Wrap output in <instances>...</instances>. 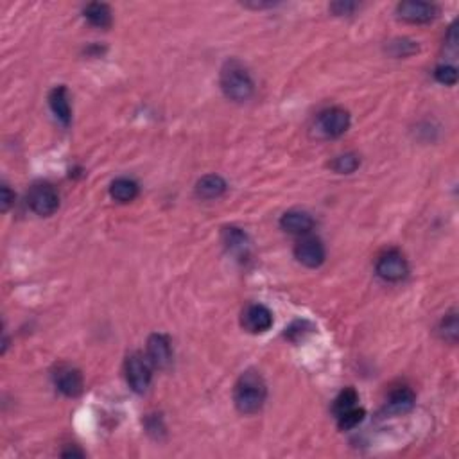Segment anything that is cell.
<instances>
[{
  "label": "cell",
  "mask_w": 459,
  "mask_h": 459,
  "mask_svg": "<svg viewBox=\"0 0 459 459\" xmlns=\"http://www.w3.org/2000/svg\"><path fill=\"white\" fill-rule=\"evenodd\" d=\"M265 396H268V388H265L260 373L250 370L239 377L234 389V400L239 411L244 415H253V413L260 411Z\"/></svg>",
  "instance_id": "cell-1"
},
{
  "label": "cell",
  "mask_w": 459,
  "mask_h": 459,
  "mask_svg": "<svg viewBox=\"0 0 459 459\" xmlns=\"http://www.w3.org/2000/svg\"><path fill=\"white\" fill-rule=\"evenodd\" d=\"M221 88L228 99L242 103L250 99L253 94V81L244 65L232 60L226 61L221 70Z\"/></svg>",
  "instance_id": "cell-2"
},
{
  "label": "cell",
  "mask_w": 459,
  "mask_h": 459,
  "mask_svg": "<svg viewBox=\"0 0 459 459\" xmlns=\"http://www.w3.org/2000/svg\"><path fill=\"white\" fill-rule=\"evenodd\" d=\"M350 127V115L343 108H330L320 113L316 122L317 133L327 139H337Z\"/></svg>",
  "instance_id": "cell-3"
},
{
  "label": "cell",
  "mask_w": 459,
  "mask_h": 459,
  "mask_svg": "<svg viewBox=\"0 0 459 459\" xmlns=\"http://www.w3.org/2000/svg\"><path fill=\"white\" fill-rule=\"evenodd\" d=\"M27 203L34 214L45 218V215L54 214L56 210H58L60 198H58V192L54 190V187H51L49 183H38V185H34L29 190Z\"/></svg>",
  "instance_id": "cell-4"
},
{
  "label": "cell",
  "mask_w": 459,
  "mask_h": 459,
  "mask_svg": "<svg viewBox=\"0 0 459 459\" xmlns=\"http://www.w3.org/2000/svg\"><path fill=\"white\" fill-rule=\"evenodd\" d=\"M408 260L400 251L391 250L386 251L377 260V273L380 278H384L386 282H398L405 278L408 275Z\"/></svg>",
  "instance_id": "cell-5"
},
{
  "label": "cell",
  "mask_w": 459,
  "mask_h": 459,
  "mask_svg": "<svg viewBox=\"0 0 459 459\" xmlns=\"http://www.w3.org/2000/svg\"><path fill=\"white\" fill-rule=\"evenodd\" d=\"M126 379L135 393H144L151 384V370L142 356L133 353L126 359Z\"/></svg>",
  "instance_id": "cell-6"
},
{
  "label": "cell",
  "mask_w": 459,
  "mask_h": 459,
  "mask_svg": "<svg viewBox=\"0 0 459 459\" xmlns=\"http://www.w3.org/2000/svg\"><path fill=\"white\" fill-rule=\"evenodd\" d=\"M273 325V314L265 305H248L242 313V327L251 334H264Z\"/></svg>",
  "instance_id": "cell-7"
},
{
  "label": "cell",
  "mask_w": 459,
  "mask_h": 459,
  "mask_svg": "<svg viewBox=\"0 0 459 459\" xmlns=\"http://www.w3.org/2000/svg\"><path fill=\"white\" fill-rule=\"evenodd\" d=\"M147 357L155 368L165 370L172 363V348H170L169 337L163 334H153L147 339Z\"/></svg>",
  "instance_id": "cell-8"
},
{
  "label": "cell",
  "mask_w": 459,
  "mask_h": 459,
  "mask_svg": "<svg viewBox=\"0 0 459 459\" xmlns=\"http://www.w3.org/2000/svg\"><path fill=\"white\" fill-rule=\"evenodd\" d=\"M298 262L307 268H320L325 262V246L316 237H303L294 248Z\"/></svg>",
  "instance_id": "cell-9"
},
{
  "label": "cell",
  "mask_w": 459,
  "mask_h": 459,
  "mask_svg": "<svg viewBox=\"0 0 459 459\" xmlns=\"http://www.w3.org/2000/svg\"><path fill=\"white\" fill-rule=\"evenodd\" d=\"M396 13L402 20L411 24H427L436 16L438 9L429 2H402L396 8Z\"/></svg>",
  "instance_id": "cell-10"
},
{
  "label": "cell",
  "mask_w": 459,
  "mask_h": 459,
  "mask_svg": "<svg viewBox=\"0 0 459 459\" xmlns=\"http://www.w3.org/2000/svg\"><path fill=\"white\" fill-rule=\"evenodd\" d=\"M54 384L65 396H77L83 391V375L70 366H61L54 373Z\"/></svg>",
  "instance_id": "cell-11"
},
{
  "label": "cell",
  "mask_w": 459,
  "mask_h": 459,
  "mask_svg": "<svg viewBox=\"0 0 459 459\" xmlns=\"http://www.w3.org/2000/svg\"><path fill=\"white\" fill-rule=\"evenodd\" d=\"M280 226L293 235H307L314 228V219L301 210H289L280 219Z\"/></svg>",
  "instance_id": "cell-12"
},
{
  "label": "cell",
  "mask_w": 459,
  "mask_h": 459,
  "mask_svg": "<svg viewBox=\"0 0 459 459\" xmlns=\"http://www.w3.org/2000/svg\"><path fill=\"white\" fill-rule=\"evenodd\" d=\"M222 242H225L226 250H228L230 253L237 255L239 258L248 257V253H250V239H248V235H246L241 228H234V226L225 228V232H222Z\"/></svg>",
  "instance_id": "cell-13"
},
{
  "label": "cell",
  "mask_w": 459,
  "mask_h": 459,
  "mask_svg": "<svg viewBox=\"0 0 459 459\" xmlns=\"http://www.w3.org/2000/svg\"><path fill=\"white\" fill-rule=\"evenodd\" d=\"M226 192V182L218 175L203 176L196 185V194L203 199H215Z\"/></svg>",
  "instance_id": "cell-14"
},
{
  "label": "cell",
  "mask_w": 459,
  "mask_h": 459,
  "mask_svg": "<svg viewBox=\"0 0 459 459\" xmlns=\"http://www.w3.org/2000/svg\"><path fill=\"white\" fill-rule=\"evenodd\" d=\"M49 103H51L52 111L61 122L67 126L72 119V111H70V103H68V95H67V88L65 87H58L51 92L49 95Z\"/></svg>",
  "instance_id": "cell-15"
},
{
  "label": "cell",
  "mask_w": 459,
  "mask_h": 459,
  "mask_svg": "<svg viewBox=\"0 0 459 459\" xmlns=\"http://www.w3.org/2000/svg\"><path fill=\"white\" fill-rule=\"evenodd\" d=\"M110 194L115 201L130 203L139 196V185L130 178H119L111 183Z\"/></svg>",
  "instance_id": "cell-16"
},
{
  "label": "cell",
  "mask_w": 459,
  "mask_h": 459,
  "mask_svg": "<svg viewBox=\"0 0 459 459\" xmlns=\"http://www.w3.org/2000/svg\"><path fill=\"white\" fill-rule=\"evenodd\" d=\"M84 18L95 27L104 29L111 24V11L106 4L94 2V4H88L84 8Z\"/></svg>",
  "instance_id": "cell-17"
},
{
  "label": "cell",
  "mask_w": 459,
  "mask_h": 459,
  "mask_svg": "<svg viewBox=\"0 0 459 459\" xmlns=\"http://www.w3.org/2000/svg\"><path fill=\"white\" fill-rule=\"evenodd\" d=\"M389 411L393 413H408L415 405V393L409 388H398L389 395L388 400Z\"/></svg>",
  "instance_id": "cell-18"
},
{
  "label": "cell",
  "mask_w": 459,
  "mask_h": 459,
  "mask_svg": "<svg viewBox=\"0 0 459 459\" xmlns=\"http://www.w3.org/2000/svg\"><path fill=\"white\" fill-rule=\"evenodd\" d=\"M359 405V395H357L356 389L348 388L344 389V391L339 393V396L336 398V402H334V415L341 416L343 413L350 411V409L357 408Z\"/></svg>",
  "instance_id": "cell-19"
},
{
  "label": "cell",
  "mask_w": 459,
  "mask_h": 459,
  "mask_svg": "<svg viewBox=\"0 0 459 459\" xmlns=\"http://www.w3.org/2000/svg\"><path fill=\"white\" fill-rule=\"evenodd\" d=\"M363 420H365V409L357 405V408L337 416V425H339L341 431H350V429L357 427Z\"/></svg>",
  "instance_id": "cell-20"
},
{
  "label": "cell",
  "mask_w": 459,
  "mask_h": 459,
  "mask_svg": "<svg viewBox=\"0 0 459 459\" xmlns=\"http://www.w3.org/2000/svg\"><path fill=\"white\" fill-rule=\"evenodd\" d=\"M359 156L352 155V153H346V155L337 156L332 162V169L339 175H352L353 170L359 167Z\"/></svg>",
  "instance_id": "cell-21"
},
{
  "label": "cell",
  "mask_w": 459,
  "mask_h": 459,
  "mask_svg": "<svg viewBox=\"0 0 459 459\" xmlns=\"http://www.w3.org/2000/svg\"><path fill=\"white\" fill-rule=\"evenodd\" d=\"M439 330H441V336H444L445 339L451 341V343H455V339H458V317H455L454 313L444 317Z\"/></svg>",
  "instance_id": "cell-22"
},
{
  "label": "cell",
  "mask_w": 459,
  "mask_h": 459,
  "mask_svg": "<svg viewBox=\"0 0 459 459\" xmlns=\"http://www.w3.org/2000/svg\"><path fill=\"white\" fill-rule=\"evenodd\" d=\"M436 80L439 81V83L444 84H455V81H458V70H455L454 67H451V65H441V67L436 68L434 72Z\"/></svg>",
  "instance_id": "cell-23"
},
{
  "label": "cell",
  "mask_w": 459,
  "mask_h": 459,
  "mask_svg": "<svg viewBox=\"0 0 459 459\" xmlns=\"http://www.w3.org/2000/svg\"><path fill=\"white\" fill-rule=\"evenodd\" d=\"M310 330H313V327H310L307 321H296V323H293L289 329H287L285 336L289 337L291 341H298V339H301L305 334L310 332Z\"/></svg>",
  "instance_id": "cell-24"
},
{
  "label": "cell",
  "mask_w": 459,
  "mask_h": 459,
  "mask_svg": "<svg viewBox=\"0 0 459 459\" xmlns=\"http://www.w3.org/2000/svg\"><path fill=\"white\" fill-rule=\"evenodd\" d=\"M356 8L357 6L352 4V2H337V4H332V11L336 15H350Z\"/></svg>",
  "instance_id": "cell-25"
},
{
  "label": "cell",
  "mask_w": 459,
  "mask_h": 459,
  "mask_svg": "<svg viewBox=\"0 0 459 459\" xmlns=\"http://www.w3.org/2000/svg\"><path fill=\"white\" fill-rule=\"evenodd\" d=\"M13 199H15V196L11 194L9 187L8 185L2 187V210H4V212H8V208L11 206V203H13Z\"/></svg>",
  "instance_id": "cell-26"
}]
</instances>
